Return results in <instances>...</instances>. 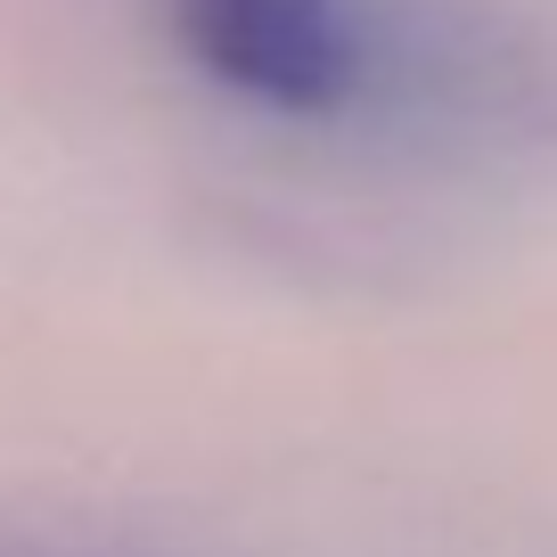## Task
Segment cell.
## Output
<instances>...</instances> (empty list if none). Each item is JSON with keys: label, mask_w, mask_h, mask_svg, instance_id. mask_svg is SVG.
Returning a JSON list of instances; mask_svg holds the SVG:
<instances>
[{"label": "cell", "mask_w": 557, "mask_h": 557, "mask_svg": "<svg viewBox=\"0 0 557 557\" xmlns=\"http://www.w3.org/2000/svg\"><path fill=\"white\" fill-rule=\"evenodd\" d=\"M173 41L222 90L278 115H329L361 90L352 0H164Z\"/></svg>", "instance_id": "obj_1"}]
</instances>
